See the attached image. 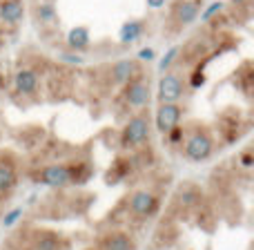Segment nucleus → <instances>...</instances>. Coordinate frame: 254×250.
Segmentation results:
<instances>
[{"mask_svg": "<svg viewBox=\"0 0 254 250\" xmlns=\"http://www.w3.org/2000/svg\"><path fill=\"white\" fill-rule=\"evenodd\" d=\"M221 11H223V2H219V0H216V2H212V4H210V7H207V9H205V11H203V13H201V20H203V22L212 20V18H214V16H216V13H221Z\"/></svg>", "mask_w": 254, "mask_h": 250, "instance_id": "19", "label": "nucleus"}, {"mask_svg": "<svg viewBox=\"0 0 254 250\" xmlns=\"http://www.w3.org/2000/svg\"><path fill=\"white\" fill-rule=\"evenodd\" d=\"M149 134V119L147 116H134V119H129V123L123 127V136H121V141H123V148H134V145L143 143L145 139H147Z\"/></svg>", "mask_w": 254, "mask_h": 250, "instance_id": "2", "label": "nucleus"}, {"mask_svg": "<svg viewBox=\"0 0 254 250\" xmlns=\"http://www.w3.org/2000/svg\"><path fill=\"white\" fill-rule=\"evenodd\" d=\"M138 74H140V67H138V63L131 61V58H125V61H119L112 65V81H114L116 85L129 83V81Z\"/></svg>", "mask_w": 254, "mask_h": 250, "instance_id": "8", "label": "nucleus"}, {"mask_svg": "<svg viewBox=\"0 0 254 250\" xmlns=\"http://www.w3.org/2000/svg\"><path fill=\"white\" fill-rule=\"evenodd\" d=\"M241 161H243V167H250L252 166V154H243Z\"/></svg>", "mask_w": 254, "mask_h": 250, "instance_id": "25", "label": "nucleus"}, {"mask_svg": "<svg viewBox=\"0 0 254 250\" xmlns=\"http://www.w3.org/2000/svg\"><path fill=\"white\" fill-rule=\"evenodd\" d=\"M212 148H214V145H212L210 134L198 130L185 141V157H188L190 161L201 163V161H205V159H210Z\"/></svg>", "mask_w": 254, "mask_h": 250, "instance_id": "1", "label": "nucleus"}, {"mask_svg": "<svg viewBox=\"0 0 254 250\" xmlns=\"http://www.w3.org/2000/svg\"><path fill=\"white\" fill-rule=\"evenodd\" d=\"M61 58L65 63H69V65H83L85 63V58L78 56V54H61Z\"/></svg>", "mask_w": 254, "mask_h": 250, "instance_id": "21", "label": "nucleus"}, {"mask_svg": "<svg viewBox=\"0 0 254 250\" xmlns=\"http://www.w3.org/2000/svg\"><path fill=\"white\" fill-rule=\"evenodd\" d=\"M13 87L18 94H34L38 89V74L29 67H22L13 76Z\"/></svg>", "mask_w": 254, "mask_h": 250, "instance_id": "9", "label": "nucleus"}, {"mask_svg": "<svg viewBox=\"0 0 254 250\" xmlns=\"http://www.w3.org/2000/svg\"><path fill=\"white\" fill-rule=\"evenodd\" d=\"M0 87H2V74H0Z\"/></svg>", "mask_w": 254, "mask_h": 250, "instance_id": "27", "label": "nucleus"}, {"mask_svg": "<svg viewBox=\"0 0 254 250\" xmlns=\"http://www.w3.org/2000/svg\"><path fill=\"white\" fill-rule=\"evenodd\" d=\"M40 181L49 188H67L74 183V170L67 166H47L40 170Z\"/></svg>", "mask_w": 254, "mask_h": 250, "instance_id": "3", "label": "nucleus"}, {"mask_svg": "<svg viewBox=\"0 0 254 250\" xmlns=\"http://www.w3.org/2000/svg\"><path fill=\"white\" fill-rule=\"evenodd\" d=\"M89 29L87 27H74L67 34V45H69L74 52H83V49L89 47Z\"/></svg>", "mask_w": 254, "mask_h": 250, "instance_id": "14", "label": "nucleus"}, {"mask_svg": "<svg viewBox=\"0 0 254 250\" xmlns=\"http://www.w3.org/2000/svg\"><path fill=\"white\" fill-rule=\"evenodd\" d=\"M176 56H179V47H172L170 52L165 54V56L161 58V63H158V72H161V74H165L167 70H170L172 65H174V61H176Z\"/></svg>", "mask_w": 254, "mask_h": 250, "instance_id": "18", "label": "nucleus"}, {"mask_svg": "<svg viewBox=\"0 0 254 250\" xmlns=\"http://www.w3.org/2000/svg\"><path fill=\"white\" fill-rule=\"evenodd\" d=\"M154 56H156V54H154V49L152 47H143V49H140V52H138V61H154Z\"/></svg>", "mask_w": 254, "mask_h": 250, "instance_id": "22", "label": "nucleus"}, {"mask_svg": "<svg viewBox=\"0 0 254 250\" xmlns=\"http://www.w3.org/2000/svg\"><path fill=\"white\" fill-rule=\"evenodd\" d=\"M25 16V4L22 0H2L0 2V20L4 25H18Z\"/></svg>", "mask_w": 254, "mask_h": 250, "instance_id": "10", "label": "nucleus"}, {"mask_svg": "<svg viewBox=\"0 0 254 250\" xmlns=\"http://www.w3.org/2000/svg\"><path fill=\"white\" fill-rule=\"evenodd\" d=\"M34 250H61V239L58 237H40L38 242H36Z\"/></svg>", "mask_w": 254, "mask_h": 250, "instance_id": "17", "label": "nucleus"}, {"mask_svg": "<svg viewBox=\"0 0 254 250\" xmlns=\"http://www.w3.org/2000/svg\"><path fill=\"white\" fill-rule=\"evenodd\" d=\"M20 217H22V208H13V210L9 212V215H4L2 226H4V228H11V226L16 224V221L20 219Z\"/></svg>", "mask_w": 254, "mask_h": 250, "instance_id": "20", "label": "nucleus"}, {"mask_svg": "<svg viewBox=\"0 0 254 250\" xmlns=\"http://www.w3.org/2000/svg\"><path fill=\"white\" fill-rule=\"evenodd\" d=\"M198 18V2L196 0H181L174 7V20L179 25H192Z\"/></svg>", "mask_w": 254, "mask_h": 250, "instance_id": "11", "label": "nucleus"}, {"mask_svg": "<svg viewBox=\"0 0 254 250\" xmlns=\"http://www.w3.org/2000/svg\"><path fill=\"white\" fill-rule=\"evenodd\" d=\"M36 18H38L43 25H52V22H56L58 13H56L54 2H38L36 4Z\"/></svg>", "mask_w": 254, "mask_h": 250, "instance_id": "15", "label": "nucleus"}, {"mask_svg": "<svg viewBox=\"0 0 254 250\" xmlns=\"http://www.w3.org/2000/svg\"><path fill=\"white\" fill-rule=\"evenodd\" d=\"M103 250H136V244L129 235L125 233H112L101 239Z\"/></svg>", "mask_w": 254, "mask_h": 250, "instance_id": "12", "label": "nucleus"}, {"mask_svg": "<svg viewBox=\"0 0 254 250\" xmlns=\"http://www.w3.org/2000/svg\"><path fill=\"white\" fill-rule=\"evenodd\" d=\"M138 76H134L129 83H125V103L129 107H145L149 103V94H152L149 92V83L138 79Z\"/></svg>", "mask_w": 254, "mask_h": 250, "instance_id": "4", "label": "nucleus"}, {"mask_svg": "<svg viewBox=\"0 0 254 250\" xmlns=\"http://www.w3.org/2000/svg\"><path fill=\"white\" fill-rule=\"evenodd\" d=\"M203 83H205V76L196 72V74H194V79H192V87H201Z\"/></svg>", "mask_w": 254, "mask_h": 250, "instance_id": "24", "label": "nucleus"}, {"mask_svg": "<svg viewBox=\"0 0 254 250\" xmlns=\"http://www.w3.org/2000/svg\"><path fill=\"white\" fill-rule=\"evenodd\" d=\"M143 31H145V22L143 20H129V22H125V25L121 27L119 38H121V43L123 45H131V43H136V40L143 36Z\"/></svg>", "mask_w": 254, "mask_h": 250, "instance_id": "13", "label": "nucleus"}, {"mask_svg": "<svg viewBox=\"0 0 254 250\" xmlns=\"http://www.w3.org/2000/svg\"><path fill=\"white\" fill-rule=\"evenodd\" d=\"M16 185V172L11 166H0V192H7Z\"/></svg>", "mask_w": 254, "mask_h": 250, "instance_id": "16", "label": "nucleus"}, {"mask_svg": "<svg viewBox=\"0 0 254 250\" xmlns=\"http://www.w3.org/2000/svg\"><path fill=\"white\" fill-rule=\"evenodd\" d=\"M156 206H158L156 197H154L152 192H147V190H138V192H134V194H131V199H129L131 212H134V215H138V217L152 215V212L156 210Z\"/></svg>", "mask_w": 254, "mask_h": 250, "instance_id": "7", "label": "nucleus"}, {"mask_svg": "<svg viewBox=\"0 0 254 250\" xmlns=\"http://www.w3.org/2000/svg\"><path fill=\"white\" fill-rule=\"evenodd\" d=\"M181 114H183V110H181L179 103H161L156 110V130L167 136L172 127L179 125Z\"/></svg>", "mask_w": 254, "mask_h": 250, "instance_id": "6", "label": "nucleus"}, {"mask_svg": "<svg viewBox=\"0 0 254 250\" xmlns=\"http://www.w3.org/2000/svg\"><path fill=\"white\" fill-rule=\"evenodd\" d=\"M183 96V83L176 74L167 72L158 81V103H179V98Z\"/></svg>", "mask_w": 254, "mask_h": 250, "instance_id": "5", "label": "nucleus"}, {"mask_svg": "<svg viewBox=\"0 0 254 250\" xmlns=\"http://www.w3.org/2000/svg\"><path fill=\"white\" fill-rule=\"evenodd\" d=\"M0 47H2V38H0Z\"/></svg>", "mask_w": 254, "mask_h": 250, "instance_id": "28", "label": "nucleus"}, {"mask_svg": "<svg viewBox=\"0 0 254 250\" xmlns=\"http://www.w3.org/2000/svg\"><path fill=\"white\" fill-rule=\"evenodd\" d=\"M145 2H147V7H149V9H163V7H165L167 0H145Z\"/></svg>", "mask_w": 254, "mask_h": 250, "instance_id": "23", "label": "nucleus"}, {"mask_svg": "<svg viewBox=\"0 0 254 250\" xmlns=\"http://www.w3.org/2000/svg\"><path fill=\"white\" fill-rule=\"evenodd\" d=\"M234 4H243V2H248V0H232Z\"/></svg>", "mask_w": 254, "mask_h": 250, "instance_id": "26", "label": "nucleus"}]
</instances>
